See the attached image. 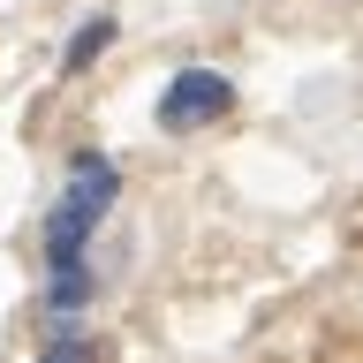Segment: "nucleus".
<instances>
[{"label": "nucleus", "mask_w": 363, "mask_h": 363, "mask_svg": "<svg viewBox=\"0 0 363 363\" xmlns=\"http://www.w3.org/2000/svg\"><path fill=\"white\" fill-rule=\"evenodd\" d=\"M113 197H121V167H113L106 152H76L68 159V189H61V204H53V220H45V257H53V272H91L84 250H91V227L113 212Z\"/></svg>", "instance_id": "1"}, {"label": "nucleus", "mask_w": 363, "mask_h": 363, "mask_svg": "<svg viewBox=\"0 0 363 363\" xmlns=\"http://www.w3.org/2000/svg\"><path fill=\"white\" fill-rule=\"evenodd\" d=\"M106 45H113V16H91L84 30H76V38H68L61 68H68V76H76V68H91V61H99V53H106Z\"/></svg>", "instance_id": "3"}, {"label": "nucleus", "mask_w": 363, "mask_h": 363, "mask_svg": "<svg viewBox=\"0 0 363 363\" xmlns=\"http://www.w3.org/2000/svg\"><path fill=\"white\" fill-rule=\"evenodd\" d=\"M227 106H235V84H227L220 68H182L174 84L159 91V129L167 136L212 129V121H227Z\"/></svg>", "instance_id": "2"}, {"label": "nucleus", "mask_w": 363, "mask_h": 363, "mask_svg": "<svg viewBox=\"0 0 363 363\" xmlns=\"http://www.w3.org/2000/svg\"><path fill=\"white\" fill-rule=\"evenodd\" d=\"M38 363H99V340H84V333H68V340H53Z\"/></svg>", "instance_id": "4"}]
</instances>
